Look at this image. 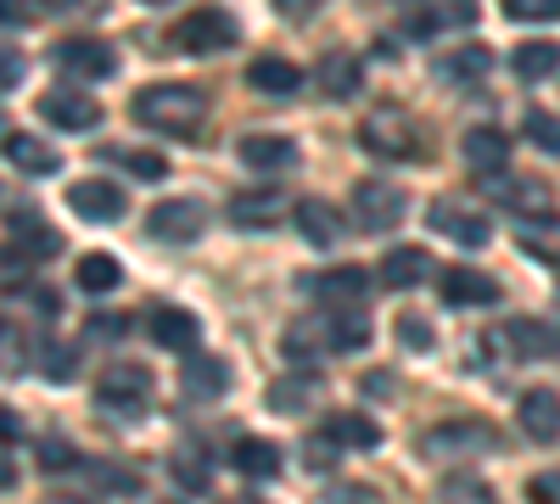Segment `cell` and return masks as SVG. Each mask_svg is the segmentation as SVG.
<instances>
[{"instance_id":"obj_1","label":"cell","mask_w":560,"mask_h":504,"mask_svg":"<svg viewBox=\"0 0 560 504\" xmlns=\"http://www.w3.org/2000/svg\"><path fill=\"white\" fill-rule=\"evenodd\" d=\"M135 118L163 134H197L208 118V96L197 84H147L135 90Z\"/></svg>"},{"instance_id":"obj_2","label":"cell","mask_w":560,"mask_h":504,"mask_svg":"<svg viewBox=\"0 0 560 504\" xmlns=\"http://www.w3.org/2000/svg\"><path fill=\"white\" fill-rule=\"evenodd\" d=\"M359 146L387 163H404V157H420V129L404 118V107H370L359 118Z\"/></svg>"},{"instance_id":"obj_3","label":"cell","mask_w":560,"mask_h":504,"mask_svg":"<svg viewBox=\"0 0 560 504\" xmlns=\"http://www.w3.org/2000/svg\"><path fill=\"white\" fill-rule=\"evenodd\" d=\"M96 403L118 421H140L152 409V376L140 364H113V371L96 376Z\"/></svg>"},{"instance_id":"obj_4","label":"cell","mask_w":560,"mask_h":504,"mask_svg":"<svg viewBox=\"0 0 560 504\" xmlns=\"http://www.w3.org/2000/svg\"><path fill=\"white\" fill-rule=\"evenodd\" d=\"M236 39H242L236 17L219 12V7H202V12H191V17H179V28H174V45H179V51H191V57L224 51V45H236Z\"/></svg>"},{"instance_id":"obj_5","label":"cell","mask_w":560,"mask_h":504,"mask_svg":"<svg viewBox=\"0 0 560 504\" xmlns=\"http://www.w3.org/2000/svg\"><path fill=\"white\" fill-rule=\"evenodd\" d=\"M427 460H471V454H488V448H499V432L493 426H482V421H448V426H438V432H427Z\"/></svg>"},{"instance_id":"obj_6","label":"cell","mask_w":560,"mask_h":504,"mask_svg":"<svg viewBox=\"0 0 560 504\" xmlns=\"http://www.w3.org/2000/svg\"><path fill=\"white\" fill-rule=\"evenodd\" d=\"M404 219V191L387 186V179H359L353 186V224L359 231H393V224Z\"/></svg>"},{"instance_id":"obj_7","label":"cell","mask_w":560,"mask_h":504,"mask_svg":"<svg viewBox=\"0 0 560 504\" xmlns=\"http://www.w3.org/2000/svg\"><path fill=\"white\" fill-rule=\"evenodd\" d=\"M147 231L158 236V242H197L202 231H208V208L197 202V197H174V202H158L152 213H147Z\"/></svg>"},{"instance_id":"obj_8","label":"cell","mask_w":560,"mask_h":504,"mask_svg":"<svg viewBox=\"0 0 560 504\" xmlns=\"http://www.w3.org/2000/svg\"><path fill=\"white\" fill-rule=\"evenodd\" d=\"M39 118L57 124V129L84 134V129L102 124V107L90 102V90H45V96H39Z\"/></svg>"},{"instance_id":"obj_9","label":"cell","mask_w":560,"mask_h":504,"mask_svg":"<svg viewBox=\"0 0 560 504\" xmlns=\"http://www.w3.org/2000/svg\"><path fill=\"white\" fill-rule=\"evenodd\" d=\"M427 224H432L438 236L459 242V247H488V236H493L488 213H477V208H459V202H432Z\"/></svg>"},{"instance_id":"obj_10","label":"cell","mask_w":560,"mask_h":504,"mask_svg":"<svg viewBox=\"0 0 560 504\" xmlns=\"http://www.w3.org/2000/svg\"><path fill=\"white\" fill-rule=\"evenodd\" d=\"M57 68H68L73 79H113L118 73V57H113V45L107 39H62L57 45Z\"/></svg>"},{"instance_id":"obj_11","label":"cell","mask_w":560,"mask_h":504,"mask_svg":"<svg viewBox=\"0 0 560 504\" xmlns=\"http://www.w3.org/2000/svg\"><path fill=\"white\" fill-rule=\"evenodd\" d=\"M224 219L236 224V231H275V224L287 219V197L280 191H236Z\"/></svg>"},{"instance_id":"obj_12","label":"cell","mask_w":560,"mask_h":504,"mask_svg":"<svg viewBox=\"0 0 560 504\" xmlns=\"http://www.w3.org/2000/svg\"><path fill=\"white\" fill-rule=\"evenodd\" d=\"M488 191H493V202H499V208L522 213V219L549 213V191H544V179H522V174H488Z\"/></svg>"},{"instance_id":"obj_13","label":"cell","mask_w":560,"mask_h":504,"mask_svg":"<svg viewBox=\"0 0 560 504\" xmlns=\"http://www.w3.org/2000/svg\"><path fill=\"white\" fill-rule=\"evenodd\" d=\"M516 421H522V432L533 437V443H560V398L549 392V387H533V392H522V403H516Z\"/></svg>"},{"instance_id":"obj_14","label":"cell","mask_w":560,"mask_h":504,"mask_svg":"<svg viewBox=\"0 0 560 504\" xmlns=\"http://www.w3.org/2000/svg\"><path fill=\"white\" fill-rule=\"evenodd\" d=\"M319 303H337V308H359L364 303V292H370V274L359 269V263H342V269H325V274H314V281H303Z\"/></svg>"},{"instance_id":"obj_15","label":"cell","mask_w":560,"mask_h":504,"mask_svg":"<svg viewBox=\"0 0 560 504\" xmlns=\"http://www.w3.org/2000/svg\"><path fill=\"white\" fill-rule=\"evenodd\" d=\"M68 208L90 224H113V219H124V191L107 186V179H79L68 191Z\"/></svg>"},{"instance_id":"obj_16","label":"cell","mask_w":560,"mask_h":504,"mask_svg":"<svg viewBox=\"0 0 560 504\" xmlns=\"http://www.w3.org/2000/svg\"><path fill=\"white\" fill-rule=\"evenodd\" d=\"M147 331H152V342L168 348V353H191V348H197V314H191V308H174V303H158L152 319H147Z\"/></svg>"},{"instance_id":"obj_17","label":"cell","mask_w":560,"mask_h":504,"mask_svg":"<svg viewBox=\"0 0 560 504\" xmlns=\"http://www.w3.org/2000/svg\"><path fill=\"white\" fill-rule=\"evenodd\" d=\"M438 292H443V303H454V308H482V303H499V286H493V274H482V269H443V281H438Z\"/></svg>"},{"instance_id":"obj_18","label":"cell","mask_w":560,"mask_h":504,"mask_svg":"<svg viewBox=\"0 0 560 504\" xmlns=\"http://www.w3.org/2000/svg\"><path fill=\"white\" fill-rule=\"evenodd\" d=\"M459 152H465V163H471V174H504V163H510V141L493 129V124H477V129H465V141H459Z\"/></svg>"},{"instance_id":"obj_19","label":"cell","mask_w":560,"mask_h":504,"mask_svg":"<svg viewBox=\"0 0 560 504\" xmlns=\"http://www.w3.org/2000/svg\"><path fill=\"white\" fill-rule=\"evenodd\" d=\"M504 348L516 359H555L560 353V331L538 326V319H510V326H504Z\"/></svg>"},{"instance_id":"obj_20","label":"cell","mask_w":560,"mask_h":504,"mask_svg":"<svg viewBox=\"0 0 560 504\" xmlns=\"http://www.w3.org/2000/svg\"><path fill=\"white\" fill-rule=\"evenodd\" d=\"M555 68H560V45L555 39H527V45L510 51V73H516L522 84H544V79H555Z\"/></svg>"},{"instance_id":"obj_21","label":"cell","mask_w":560,"mask_h":504,"mask_svg":"<svg viewBox=\"0 0 560 504\" xmlns=\"http://www.w3.org/2000/svg\"><path fill=\"white\" fill-rule=\"evenodd\" d=\"M242 163L247 168H292L298 163V141H287V134H242Z\"/></svg>"},{"instance_id":"obj_22","label":"cell","mask_w":560,"mask_h":504,"mask_svg":"<svg viewBox=\"0 0 560 504\" xmlns=\"http://www.w3.org/2000/svg\"><path fill=\"white\" fill-rule=\"evenodd\" d=\"M179 387L191 392V398H219V392L230 387V364H224L219 353H191V359H185Z\"/></svg>"},{"instance_id":"obj_23","label":"cell","mask_w":560,"mask_h":504,"mask_svg":"<svg viewBox=\"0 0 560 504\" xmlns=\"http://www.w3.org/2000/svg\"><path fill=\"white\" fill-rule=\"evenodd\" d=\"M382 286H393V292H404V286H420L432 274V258L420 253V247H393L387 258H382Z\"/></svg>"},{"instance_id":"obj_24","label":"cell","mask_w":560,"mask_h":504,"mask_svg":"<svg viewBox=\"0 0 560 504\" xmlns=\"http://www.w3.org/2000/svg\"><path fill=\"white\" fill-rule=\"evenodd\" d=\"M247 84L264 90V96H292V90H303V68L287 62V57H258L247 68Z\"/></svg>"},{"instance_id":"obj_25","label":"cell","mask_w":560,"mask_h":504,"mask_svg":"<svg viewBox=\"0 0 560 504\" xmlns=\"http://www.w3.org/2000/svg\"><path fill=\"white\" fill-rule=\"evenodd\" d=\"M7 157H12V168H23V174H57V152L39 141V134H28V129H7Z\"/></svg>"},{"instance_id":"obj_26","label":"cell","mask_w":560,"mask_h":504,"mask_svg":"<svg viewBox=\"0 0 560 504\" xmlns=\"http://www.w3.org/2000/svg\"><path fill=\"white\" fill-rule=\"evenodd\" d=\"M359 84H364V62H359V57L331 51V57L319 62V90H325V96L348 102V96H359Z\"/></svg>"},{"instance_id":"obj_27","label":"cell","mask_w":560,"mask_h":504,"mask_svg":"<svg viewBox=\"0 0 560 504\" xmlns=\"http://www.w3.org/2000/svg\"><path fill=\"white\" fill-rule=\"evenodd\" d=\"M325 443H337V448H376L382 426L353 415V409H337V415H325Z\"/></svg>"},{"instance_id":"obj_28","label":"cell","mask_w":560,"mask_h":504,"mask_svg":"<svg viewBox=\"0 0 560 504\" xmlns=\"http://www.w3.org/2000/svg\"><path fill=\"white\" fill-rule=\"evenodd\" d=\"M230 466H236L242 477H253V482H269L280 471V448L264 443V437H242L236 448H230Z\"/></svg>"},{"instance_id":"obj_29","label":"cell","mask_w":560,"mask_h":504,"mask_svg":"<svg viewBox=\"0 0 560 504\" xmlns=\"http://www.w3.org/2000/svg\"><path fill=\"white\" fill-rule=\"evenodd\" d=\"M298 231L308 236V247H337L342 242V213L331 202H303L298 208Z\"/></svg>"},{"instance_id":"obj_30","label":"cell","mask_w":560,"mask_h":504,"mask_svg":"<svg viewBox=\"0 0 560 504\" xmlns=\"http://www.w3.org/2000/svg\"><path fill=\"white\" fill-rule=\"evenodd\" d=\"M12 231H18V253L23 258H57L62 253V236L51 224H39L34 213H12Z\"/></svg>"},{"instance_id":"obj_31","label":"cell","mask_w":560,"mask_h":504,"mask_svg":"<svg viewBox=\"0 0 560 504\" xmlns=\"http://www.w3.org/2000/svg\"><path fill=\"white\" fill-rule=\"evenodd\" d=\"M370 342V319L364 308H337L331 319H325V348H337V353H353Z\"/></svg>"},{"instance_id":"obj_32","label":"cell","mask_w":560,"mask_h":504,"mask_svg":"<svg viewBox=\"0 0 560 504\" xmlns=\"http://www.w3.org/2000/svg\"><path fill=\"white\" fill-rule=\"evenodd\" d=\"M522 253L538 258V263H560V219H549V213L527 219L522 224Z\"/></svg>"},{"instance_id":"obj_33","label":"cell","mask_w":560,"mask_h":504,"mask_svg":"<svg viewBox=\"0 0 560 504\" xmlns=\"http://www.w3.org/2000/svg\"><path fill=\"white\" fill-rule=\"evenodd\" d=\"M118 281H124V269H118L113 253H84V258H79V286H84L90 297H107Z\"/></svg>"},{"instance_id":"obj_34","label":"cell","mask_w":560,"mask_h":504,"mask_svg":"<svg viewBox=\"0 0 560 504\" xmlns=\"http://www.w3.org/2000/svg\"><path fill=\"white\" fill-rule=\"evenodd\" d=\"M488 68H493L488 45H465V51H448V57L438 62V73H443L448 84H471V79H482Z\"/></svg>"},{"instance_id":"obj_35","label":"cell","mask_w":560,"mask_h":504,"mask_svg":"<svg viewBox=\"0 0 560 504\" xmlns=\"http://www.w3.org/2000/svg\"><path fill=\"white\" fill-rule=\"evenodd\" d=\"M438 504H499V493L482 477H448L438 488Z\"/></svg>"},{"instance_id":"obj_36","label":"cell","mask_w":560,"mask_h":504,"mask_svg":"<svg viewBox=\"0 0 560 504\" xmlns=\"http://www.w3.org/2000/svg\"><path fill=\"white\" fill-rule=\"evenodd\" d=\"M314 387H319L314 376H287V382H275V387H269V409H280V415H298V409L314 398Z\"/></svg>"},{"instance_id":"obj_37","label":"cell","mask_w":560,"mask_h":504,"mask_svg":"<svg viewBox=\"0 0 560 504\" xmlns=\"http://www.w3.org/2000/svg\"><path fill=\"white\" fill-rule=\"evenodd\" d=\"M39 371H45V382H73L79 376V353L68 348V342H45V353H39Z\"/></svg>"},{"instance_id":"obj_38","label":"cell","mask_w":560,"mask_h":504,"mask_svg":"<svg viewBox=\"0 0 560 504\" xmlns=\"http://www.w3.org/2000/svg\"><path fill=\"white\" fill-rule=\"evenodd\" d=\"M522 129H527V141H533L538 152H549V157H560V118H555V113H544V107H533Z\"/></svg>"},{"instance_id":"obj_39","label":"cell","mask_w":560,"mask_h":504,"mask_svg":"<svg viewBox=\"0 0 560 504\" xmlns=\"http://www.w3.org/2000/svg\"><path fill=\"white\" fill-rule=\"evenodd\" d=\"M107 157H113V163H124V168H129L135 179H163V174H168V163H163L158 152H129V146H107Z\"/></svg>"},{"instance_id":"obj_40","label":"cell","mask_w":560,"mask_h":504,"mask_svg":"<svg viewBox=\"0 0 560 504\" xmlns=\"http://www.w3.org/2000/svg\"><path fill=\"white\" fill-rule=\"evenodd\" d=\"M516 23H560V0H504Z\"/></svg>"},{"instance_id":"obj_41","label":"cell","mask_w":560,"mask_h":504,"mask_svg":"<svg viewBox=\"0 0 560 504\" xmlns=\"http://www.w3.org/2000/svg\"><path fill=\"white\" fill-rule=\"evenodd\" d=\"M398 342L415 348V353H432V326L420 314H409V319H398Z\"/></svg>"},{"instance_id":"obj_42","label":"cell","mask_w":560,"mask_h":504,"mask_svg":"<svg viewBox=\"0 0 560 504\" xmlns=\"http://www.w3.org/2000/svg\"><path fill=\"white\" fill-rule=\"evenodd\" d=\"M23 73H28L23 51H12V45H0V96H7V90H18V84H23Z\"/></svg>"},{"instance_id":"obj_43","label":"cell","mask_w":560,"mask_h":504,"mask_svg":"<svg viewBox=\"0 0 560 504\" xmlns=\"http://www.w3.org/2000/svg\"><path fill=\"white\" fill-rule=\"evenodd\" d=\"M39 460H45V471H68V466H73V448H68L62 437H45V443H39Z\"/></svg>"},{"instance_id":"obj_44","label":"cell","mask_w":560,"mask_h":504,"mask_svg":"<svg viewBox=\"0 0 560 504\" xmlns=\"http://www.w3.org/2000/svg\"><path fill=\"white\" fill-rule=\"evenodd\" d=\"M280 348H287L292 359H308V353L319 348V337H314L308 326H287V337H280Z\"/></svg>"},{"instance_id":"obj_45","label":"cell","mask_w":560,"mask_h":504,"mask_svg":"<svg viewBox=\"0 0 560 504\" xmlns=\"http://www.w3.org/2000/svg\"><path fill=\"white\" fill-rule=\"evenodd\" d=\"M124 326H129V319H124V314H96V319H90V326H84V331H90V337H96V342H118V337H124Z\"/></svg>"},{"instance_id":"obj_46","label":"cell","mask_w":560,"mask_h":504,"mask_svg":"<svg viewBox=\"0 0 560 504\" xmlns=\"http://www.w3.org/2000/svg\"><path fill=\"white\" fill-rule=\"evenodd\" d=\"M443 17L448 23H477V0H443Z\"/></svg>"},{"instance_id":"obj_47","label":"cell","mask_w":560,"mask_h":504,"mask_svg":"<svg viewBox=\"0 0 560 504\" xmlns=\"http://www.w3.org/2000/svg\"><path fill=\"white\" fill-rule=\"evenodd\" d=\"M275 12H280V17H314L319 0H275Z\"/></svg>"},{"instance_id":"obj_48","label":"cell","mask_w":560,"mask_h":504,"mask_svg":"<svg viewBox=\"0 0 560 504\" xmlns=\"http://www.w3.org/2000/svg\"><path fill=\"white\" fill-rule=\"evenodd\" d=\"M0 23H7V28H23V23H28V7H23V0H0Z\"/></svg>"},{"instance_id":"obj_49","label":"cell","mask_w":560,"mask_h":504,"mask_svg":"<svg viewBox=\"0 0 560 504\" xmlns=\"http://www.w3.org/2000/svg\"><path fill=\"white\" fill-rule=\"evenodd\" d=\"M325 504H376V493H370V488H337Z\"/></svg>"},{"instance_id":"obj_50","label":"cell","mask_w":560,"mask_h":504,"mask_svg":"<svg viewBox=\"0 0 560 504\" xmlns=\"http://www.w3.org/2000/svg\"><path fill=\"white\" fill-rule=\"evenodd\" d=\"M7 488H18V466H12V448H7V437H0V493Z\"/></svg>"},{"instance_id":"obj_51","label":"cell","mask_w":560,"mask_h":504,"mask_svg":"<svg viewBox=\"0 0 560 504\" xmlns=\"http://www.w3.org/2000/svg\"><path fill=\"white\" fill-rule=\"evenodd\" d=\"M51 12H90V7H102V0H45Z\"/></svg>"},{"instance_id":"obj_52","label":"cell","mask_w":560,"mask_h":504,"mask_svg":"<svg viewBox=\"0 0 560 504\" xmlns=\"http://www.w3.org/2000/svg\"><path fill=\"white\" fill-rule=\"evenodd\" d=\"M387 376H393V371H370V392H382V398H387V392H393Z\"/></svg>"},{"instance_id":"obj_53","label":"cell","mask_w":560,"mask_h":504,"mask_svg":"<svg viewBox=\"0 0 560 504\" xmlns=\"http://www.w3.org/2000/svg\"><path fill=\"white\" fill-rule=\"evenodd\" d=\"M0 437H7V443L18 437V415H12V409H0Z\"/></svg>"},{"instance_id":"obj_54","label":"cell","mask_w":560,"mask_h":504,"mask_svg":"<svg viewBox=\"0 0 560 504\" xmlns=\"http://www.w3.org/2000/svg\"><path fill=\"white\" fill-rule=\"evenodd\" d=\"M34 308L39 314H57V292H34Z\"/></svg>"},{"instance_id":"obj_55","label":"cell","mask_w":560,"mask_h":504,"mask_svg":"<svg viewBox=\"0 0 560 504\" xmlns=\"http://www.w3.org/2000/svg\"><path fill=\"white\" fill-rule=\"evenodd\" d=\"M39 504H90V499H79V493H51V499H39Z\"/></svg>"},{"instance_id":"obj_56","label":"cell","mask_w":560,"mask_h":504,"mask_svg":"<svg viewBox=\"0 0 560 504\" xmlns=\"http://www.w3.org/2000/svg\"><path fill=\"white\" fill-rule=\"evenodd\" d=\"M147 7H168V0H147Z\"/></svg>"},{"instance_id":"obj_57","label":"cell","mask_w":560,"mask_h":504,"mask_svg":"<svg viewBox=\"0 0 560 504\" xmlns=\"http://www.w3.org/2000/svg\"><path fill=\"white\" fill-rule=\"evenodd\" d=\"M0 331H7V326H0Z\"/></svg>"},{"instance_id":"obj_58","label":"cell","mask_w":560,"mask_h":504,"mask_svg":"<svg viewBox=\"0 0 560 504\" xmlns=\"http://www.w3.org/2000/svg\"><path fill=\"white\" fill-rule=\"evenodd\" d=\"M242 504H247V499H242Z\"/></svg>"}]
</instances>
